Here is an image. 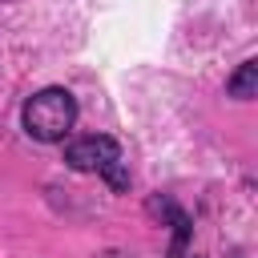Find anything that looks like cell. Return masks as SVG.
Wrapping results in <instances>:
<instances>
[{"mask_svg": "<svg viewBox=\"0 0 258 258\" xmlns=\"http://www.w3.org/2000/svg\"><path fill=\"white\" fill-rule=\"evenodd\" d=\"M64 161H69V169H77V173H101L105 165H113V161H121V145H117V137H109V133H89V137H77V141H69L64 145Z\"/></svg>", "mask_w": 258, "mask_h": 258, "instance_id": "cell-2", "label": "cell"}, {"mask_svg": "<svg viewBox=\"0 0 258 258\" xmlns=\"http://www.w3.org/2000/svg\"><path fill=\"white\" fill-rule=\"evenodd\" d=\"M226 93H230L234 101H250V97H258V60H242L238 73L226 81Z\"/></svg>", "mask_w": 258, "mask_h": 258, "instance_id": "cell-3", "label": "cell"}, {"mask_svg": "<svg viewBox=\"0 0 258 258\" xmlns=\"http://www.w3.org/2000/svg\"><path fill=\"white\" fill-rule=\"evenodd\" d=\"M93 258H121L117 250H101V254H93Z\"/></svg>", "mask_w": 258, "mask_h": 258, "instance_id": "cell-5", "label": "cell"}, {"mask_svg": "<svg viewBox=\"0 0 258 258\" xmlns=\"http://www.w3.org/2000/svg\"><path fill=\"white\" fill-rule=\"evenodd\" d=\"M20 121L32 141H64V133L77 125V97L60 85H48L24 101Z\"/></svg>", "mask_w": 258, "mask_h": 258, "instance_id": "cell-1", "label": "cell"}, {"mask_svg": "<svg viewBox=\"0 0 258 258\" xmlns=\"http://www.w3.org/2000/svg\"><path fill=\"white\" fill-rule=\"evenodd\" d=\"M177 258H198V254H177Z\"/></svg>", "mask_w": 258, "mask_h": 258, "instance_id": "cell-6", "label": "cell"}, {"mask_svg": "<svg viewBox=\"0 0 258 258\" xmlns=\"http://www.w3.org/2000/svg\"><path fill=\"white\" fill-rule=\"evenodd\" d=\"M101 173H105V181H109V185H113L117 194H121V189H129V169H125L121 161H113V165H105Z\"/></svg>", "mask_w": 258, "mask_h": 258, "instance_id": "cell-4", "label": "cell"}]
</instances>
